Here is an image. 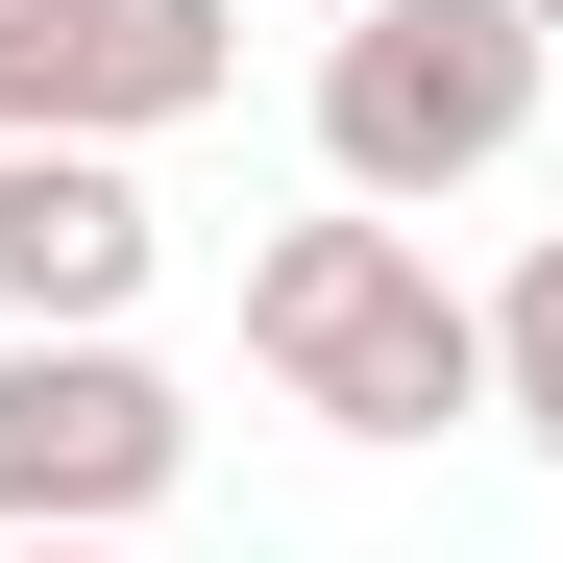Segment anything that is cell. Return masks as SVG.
<instances>
[{
	"instance_id": "5",
	"label": "cell",
	"mask_w": 563,
	"mask_h": 563,
	"mask_svg": "<svg viewBox=\"0 0 563 563\" xmlns=\"http://www.w3.org/2000/svg\"><path fill=\"white\" fill-rule=\"evenodd\" d=\"M490 417L563 465V245H515V269H490Z\"/></svg>"
},
{
	"instance_id": "3",
	"label": "cell",
	"mask_w": 563,
	"mask_h": 563,
	"mask_svg": "<svg viewBox=\"0 0 563 563\" xmlns=\"http://www.w3.org/2000/svg\"><path fill=\"white\" fill-rule=\"evenodd\" d=\"M197 490V393L147 343H0V539H147Z\"/></svg>"
},
{
	"instance_id": "2",
	"label": "cell",
	"mask_w": 563,
	"mask_h": 563,
	"mask_svg": "<svg viewBox=\"0 0 563 563\" xmlns=\"http://www.w3.org/2000/svg\"><path fill=\"white\" fill-rule=\"evenodd\" d=\"M539 99H563V49L515 25V0H367V25L319 49V197L441 221V197H490V172L539 147Z\"/></svg>"
},
{
	"instance_id": "6",
	"label": "cell",
	"mask_w": 563,
	"mask_h": 563,
	"mask_svg": "<svg viewBox=\"0 0 563 563\" xmlns=\"http://www.w3.org/2000/svg\"><path fill=\"white\" fill-rule=\"evenodd\" d=\"M0 563H123V539H0Z\"/></svg>"
},
{
	"instance_id": "7",
	"label": "cell",
	"mask_w": 563,
	"mask_h": 563,
	"mask_svg": "<svg viewBox=\"0 0 563 563\" xmlns=\"http://www.w3.org/2000/svg\"><path fill=\"white\" fill-rule=\"evenodd\" d=\"M515 25H539V49H563V0H515Z\"/></svg>"
},
{
	"instance_id": "1",
	"label": "cell",
	"mask_w": 563,
	"mask_h": 563,
	"mask_svg": "<svg viewBox=\"0 0 563 563\" xmlns=\"http://www.w3.org/2000/svg\"><path fill=\"white\" fill-rule=\"evenodd\" d=\"M245 367H269L319 441H441V417H490V295H441L417 221L319 197V221L245 245Z\"/></svg>"
},
{
	"instance_id": "4",
	"label": "cell",
	"mask_w": 563,
	"mask_h": 563,
	"mask_svg": "<svg viewBox=\"0 0 563 563\" xmlns=\"http://www.w3.org/2000/svg\"><path fill=\"white\" fill-rule=\"evenodd\" d=\"M147 269H172V221L123 147H0V343H123Z\"/></svg>"
}]
</instances>
